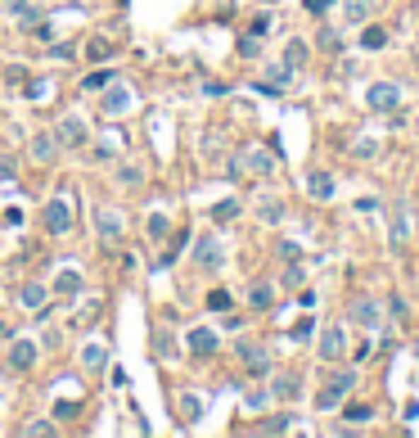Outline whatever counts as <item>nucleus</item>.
Returning <instances> with one entry per match:
<instances>
[{
	"label": "nucleus",
	"instance_id": "obj_14",
	"mask_svg": "<svg viewBox=\"0 0 419 438\" xmlns=\"http://www.w3.org/2000/svg\"><path fill=\"white\" fill-rule=\"evenodd\" d=\"M348 14L352 18H365L369 14V0H348Z\"/></svg>",
	"mask_w": 419,
	"mask_h": 438
},
{
	"label": "nucleus",
	"instance_id": "obj_19",
	"mask_svg": "<svg viewBox=\"0 0 419 438\" xmlns=\"http://www.w3.org/2000/svg\"><path fill=\"white\" fill-rule=\"evenodd\" d=\"M64 140H81V127L77 123H64Z\"/></svg>",
	"mask_w": 419,
	"mask_h": 438
},
{
	"label": "nucleus",
	"instance_id": "obj_10",
	"mask_svg": "<svg viewBox=\"0 0 419 438\" xmlns=\"http://www.w3.org/2000/svg\"><path fill=\"white\" fill-rule=\"evenodd\" d=\"M302 59H306V45L293 41V45H289V68H302Z\"/></svg>",
	"mask_w": 419,
	"mask_h": 438
},
{
	"label": "nucleus",
	"instance_id": "obj_9",
	"mask_svg": "<svg viewBox=\"0 0 419 438\" xmlns=\"http://www.w3.org/2000/svg\"><path fill=\"white\" fill-rule=\"evenodd\" d=\"M45 217H50V230H64V226H68V208H64V203H54Z\"/></svg>",
	"mask_w": 419,
	"mask_h": 438
},
{
	"label": "nucleus",
	"instance_id": "obj_12",
	"mask_svg": "<svg viewBox=\"0 0 419 438\" xmlns=\"http://www.w3.org/2000/svg\"><path fill=\"white\" fill-rule=\"evenodd\" d=\"M369 416H374V411H369V407H348V420H352V425H365Z\"/></svg>",
	"mask_w": 419,
	"mask_h": 438
},
{
	"label": "nucleus",
	"instance_id": "obj_16",
	"mask_svg": "<svg viewBox=\"0 0 419 438\" xmlns=\"http://www.w3.org/2000/svg\"><path fill=\"white\" fill-rule=\"evenodd\" d=\"M86 59H108V41H91V55Z\"/></svg>",
	"mask_w": 419,
	"mask_h": 438
},
{
	"label": "nucleus",
	"instance_id": "obj_6",
	"mask_svg": "<svg viewBox=\"0 0 419 438\" xmlns=\"http://www.w3.org/2000/svg\"><path fill=\"white\" fill-rule=\"evenodd\" d=\"M352 321H361V325H374V321H379L374 303H369V298H361V303H356V308H352Z\"/></svg>",
	"mask_w": 419,
	"mask_h": 438
},
{
	"label": "nucleus",
	"instance_id": "obj_4",
	"mask_svg": "<svg viewBox=\"0 0 419 438\" xmlns=\"http://www.w3.org/2000/svg\"><path fill=\"white\" fill-rule=\"evenodd\" d=\"M306 190H311L316 199H329V194H334V176H329V172H311V176H306Z\"/></svg>",
	"mask_w": 419,
	"mask_h": 438
},
{
	"label": "nucleus",
	"instance_id": "obj_18",
	"mask_svg": "<svg viewBox=\"0 0 419 438\" xmlns=\"http://www.w3.org/2000/svg\"><path fill=\"white\" fill-rule=\"evenodd\" d=\"M253 303H257V308H266V303H270V289L257 285V289H253Z\"/></svg>",
	"mask_w": 419,
	"mask_h": 438
},
{
	"label": "nucleus",
	"instance_id": "obj_15",
	"mask_svg": "<svg viewBox=\"0 0 419 438\" xmlns=\"http://www.w3.org/2000/svg\"><path fill=\"white\" fill-rule=\"evenodd\" d=\"M28 361H32V344H18L14 348V366H28Z\"/></svg>",
	"mask_w": 419,
	"mask_h": 438
},
{
	"label": "nucleus",
	"instance_id": "obj_7",
	"mask_svg": "<svg viewBox=\"0 0 419 438\" xmlns=\"http://www.w3.org/2000/svg\"><path fill=\"white\" fill-rule=\"evenodd\" d=\"M190 344H194V352H212V348H217V339L207 335V330H194V335H190Z\"/></svg>",
	"mask_w": 419,
	"mask_h": 438
},
{
	"label": "nucleus",
	"instance_id": "obj_8",
	"mask_svg": "<svg viewBox=\"0 0 419 438\" xmlns=\"http://www.w3.org/2000/svg\"><path fill=\"white\" fill-rule=\"evenodd\" d=\"M361 41H365V50H379V45L388 41V32H384V28H365V36H361Z\"/></svg>",
	"mask_w": 419,
	"mask_h": 438
},
{
	"label": "nucleus",
	"instance_id": "obj_2",
	"mask_svg": "<svg viewBox=\"0 0 419 438\" xmlns=\"http://www.w3.org/2000/svg\"><path fill=\"white\" fill-rule=\"evenodd\" d=\"M343 348H348V344H343V325H329L325 339H320V357H325V361H338Z\"/></svg>",
	"mask_w": 419,
	"mask_h": 438
},
{
	"label": "nucleus",
	"instance_id": "obj_3",
	"mask_svg": "<svg viewBox=\"0 0 419 438\" xmlns=\"http://www.w3.org/2000/svg\"><path fill=\"white\" fill-rule=\"evenodd\" d=\"M401 91L392 86V82H379V86H369V108H397Z\"/></svg>",
	"mask_w": 419,
	"mask_h": 438
},
{
	"label": "nucleus",
	"instance_id": "obj_11",
	"mask_svg": "<svg viewBox=\"0 0 419 438\" xmlns=\"http://www.w3.org/2000/svg\"><path fill=\"white\" fill-rule=\"evenodd\" d=\"M221 258V253H217V245H212V240H207V245H199V262H207V266H212Z\"/></svg>",
	"mask_w": 419,
	"mask_h": 438
},
{
	"label": "nucleus",
	"instance_id": "obj_1",
	"mask_svg": "<svg viewBox=\"0 0 419 438\" xmlns=\"http://www.w3.org/2000/svg\"><path fill=\"white\" fill-rule=\"evenodd\" d=\"M352 384H356V371H338V375H329V384L320 388V407H338V398L348 393Z\"/></svg>",
	"mask_w": 419,
	"mask_h": 438
},
{
	"label": "nucleus",
	"instance_id": "obj_17",
	"mask_svg": "<svg viewBox=\"0 0 419 438\" xmlns=\"http://www.w3.org/2000/svg\"><path fill=\"white\" fill-rule=\"evenodd\" d=\"M23 303H28V308H36V303H41V289L28 285V289H23Z\"/></svg>",
	"mask_w": 419,
	"mask_h": 438
},
{
	"label": "nucleus",
	"instance_id": "obj_5",
	"mask_svg": "<svg viewBox=\"0 0 419 438\" xmlns=\"http://www.w3.org/2000/svg\"><path fill=\"white\" fill-rule=\"evenodd\" d=\"M406 235H411V222H406V203L392 208V245H406Z\"/></svg>",
	"mask_w": 419,
	"mask_h": 438
},
{
	"label": "nucleus",
	"instance_id": "obj_13",
	"mask_svg": "<svg viewBox=\"0 0 419 438\" xmlns=\"http://www.w3.org/2000/svg\"><path fill=\"white\" fill-rule=\"evenodd\" d=\"M338 45H343V41H338V32H329V28L320 32V50H338Z\"/></svg>",
	"mask_w": 419,
	"mask_h": 438
}]
</instances>
